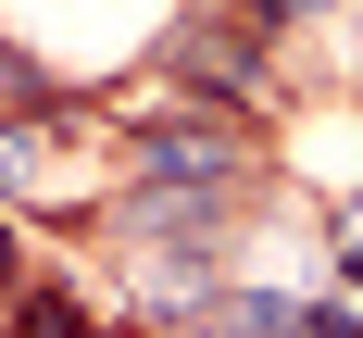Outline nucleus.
<instances>
[{"mask_svg": "<svg viewBox=\"0 0 363 338\" xmlns=\"http://www.w3.org/2000/svg\"><path fill=\"white\" fill-rule=\"evenodd\" d=\"M125 176L138 188H225L238 176V138H213V125H138L125 138Z\"/></svg>", "mask_w": 363, "mask_h": 338, "instance_id": "obj_1", "label": "nucleus"}, {"mask_svg": "<svg viewBox=\"0 0 363 338\" xmlns=\"http://www.w3.org/2000/svg\"><path fill=\"white\" fill-rule=\"evenodd\" d=\"M176 63H188V75H213L225 101H263V63L238 50V26H188V38H176Z\"/></svg>", "mask_w": 363, "mask_h": 338, "instance_id": "obj_2", "label": "nucleus"}, {"mask_svg": "<svg viewBox=\"0 0 363 338\" xmlns=\"http://www.w3.org/2000/svg\"><path fill=\"white\" fill-rule=\"evenodd\" d=\"M75 338H125V326H75Z\"/></svg>", "mask_w": 363, "mask_h": 338, "instance_id": "obj_4", "label": "nucleus"}, {"mask_svg": "<svg viewBox=\"0 0 363 338\" xmlns=\"http://www.w3.org/2000/svg\"><path fill=\"white\" fill-rule=\"evenodd\" d=\"M289 13H313V0H263V26H289Z\"/></svg>", "mask_w": 363, "mask_h": 338, "instance_id": "obj_3", "label": "nucleus"}]
</instances>
